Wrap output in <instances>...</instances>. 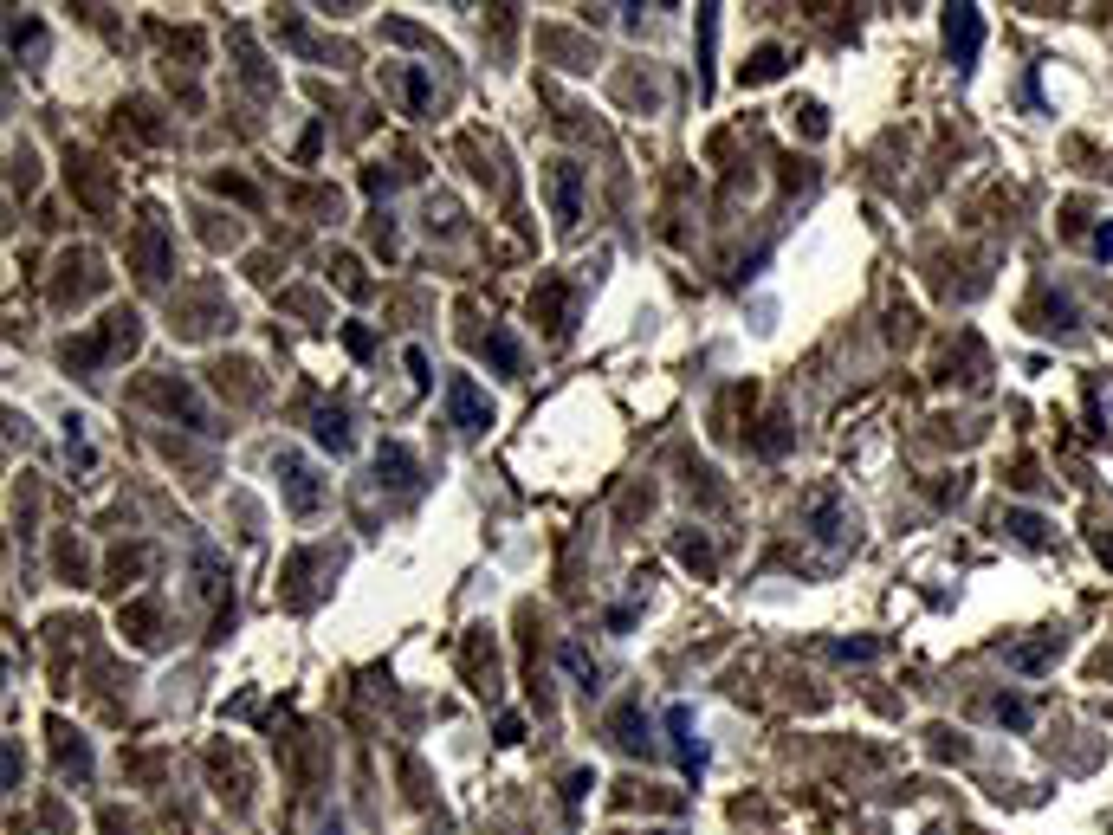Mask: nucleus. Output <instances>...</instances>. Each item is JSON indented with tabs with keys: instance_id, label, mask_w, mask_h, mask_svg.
I'll return each mask as SVG.
<instances>
[{
	"instance_id": "9d476101",
	"label": "nucleus",
	"mask_w": 1113,
	"mask_h": 835,
	"mask_svg": "<svg viewBox=\"0 0 1113 835\" xmlns=\"http://www.w3.org/2000/svg\"><path fill=\"white\" fill-rule=\"evenodd\" d=\"M486 363L499 369V376H518V369H525V344H518L512 331H486Z\"/></svg>"
},
{
	"instance_id": "f257e3e1",
	"label": "nucleus",
	"mask_w": 1113,
	"mask_h": 835,
	"mask_svg": "<svg viewBox=\"0 0 1113 835\" xmlns=\"http://www.w3.org/2000/svg\"><path fill=\"white\" fill-rule=\"evenodd\" d=\"M945 52H952V72L971 78L984 52V7H952L945 13Z\"/></svg>"
},
{
	"instance_id": "a211bd4d",
	"label": "nucleus",
	"mask_w": 1113,
	"mask_h": 835,
	"mask_svg": "<svg viewBox=\"0 0 1113 835\" xmlns=\"http://www.w3.org/2000/svg\"><path fill=\"white\" fill-rule=\"evenodd\" d=\"M615 738H622V745H641V738H648V725H641V706H622V713H615Z\"/></svg>"
},
{
	"instance_id": "423d86ee",
	"label": "nucleus",
	"mask_w": 1113,
	"mask_h": 835,
	"mask_svg": "<svg viewBox=\"0 0 1113 835\" xmlns=\"http://www.w3.org/2000/svg\"><path fill=\"white\" fill-rule=\"evenodd\" d=\"M809 531H816V544H829V551L848 544V512H842L835 492H816V499H809Z\"/></svg>"
},
{
	"instance_id": "393cba45",
	"label": "nucleus",
	"mask_w": 1113,
	"mask_h": 835,
	"mask_svg": "<svg viewBox=\"0 0 1113 835\" xmlns=\"http://www.w3.org/2000/svg\"><path fill=\"white\" fill-rule=\"evenodd\" d=\"M518 738H525V719L505 713V719H499V745H518Z\"/></svg>"
},
{
	"instance_id": "5701e85b",
	"label": "nucleus",
	"mask_w": 1113,
	"mask_h": 835,
	"mask_svg": "<svg viewBox=\"0 0 1113 835\" xmlns=\"http://www.w3.org/2000/svg\"><path fill=\"white\" fill-rule=\"evenodd\" d=\"M343 344H350V357H369V350H376V337H369L363 324H343Z\"/></svg>"
},
{
	"instance_id": "f03ea898",
	"label": "nucleus",
	"mask_w": 1113,
	"mask_h": 835,
	"mask_svg": "<svg viewBox=\"0 0 1113 835\" xmlns=\"http://www.w3.org/2000/svg\"><path fill=\"white\" fill-rule=\"evenodd\" d=\"M447 415L460 434H486L492 421H499V408H492V395L479 389L473 376H447Z\"/></svg>"
},
{
	"instance_id": "6ab92c4d",
	"label": "nucleus",
	"mask_w": 1113,
	"mask_h": 835,
	"mask_svg": "<svg viewBox=\"0 0 1113 835\" xmlns=\"http://www.w3.org/2000/svg\"><path fill=\"white\" fill-rule=\"evenodd\" d=\"M874 654H881V641H835V661H874Z\"/></svg>"
},
{
	"instance_id": "4468645a",
	"label": "nucleus",
	"mask_w": 1113,
	"mask_h": 835,
	"mask_svg": "<svg viewBox=\"0 0 1113 835\" xmlns=\"http://www.w3.org/2000/svg\"><path fill=\"white\" fill-rule=\"evenodd\" d=\"M712 39H719V7H699V52H706V72H699V91H712Z\"/></svg>"
},
{
	"instance_id": "4be33fe9",
	"label": "nucleus",
	"mask_w": 1113,
	"mask_h": 835,
	"mask_svg": "<svg viewBox=\"0 0 1113 835\" xmlns=\"http://www.w3.org/2000/svg\"><path fill=\"white\" fill-rule=\"evenodd\" d=\"M589 790H596V771H570V790H563V803L576 810V803H583Z\"/></svg>"
},
{
	"instance_id": "f8f14e48",
	"label": "nucleus",
	"mask_w": 1113,
	"mask_h": 835,
	"mask_svg": "<svg viewBox=\"0 0 1113 835\" xmlns=\"http://www.w3.org/2000/svg\"><path fill=\"white\" fill-rule=\"evenodd\" d=\"M1055 654H1062V641L1042 635V641H1023V648H1010V667H1016V674H1042V667H1049Z\"/></svg>"
},
{
	"instance_id": "f3484780",
	"label": "nucleus",
	"mask_w": 1113,
	"mask_h": 835,
	"mask_svg": "<svg viewBox=\"0 0 1113 835\" xmlns=\"http://www.w3.org/2000/svg\"><path fill=\"white\" fill-rule=\"evenodd\" d=\"M143 266H149V279H162V272H169V246H162L156 227L143 234Z\"/></svg>"
},
{
	"instance_id": "b1692460",
	"label": "nucleus",
	"mask_w": 1113,
	"mask_h": 835,
	"mask_svg": "<svg viewBox=\"0 0 1113 835\" xmlns=\"http://www.w3.org/2000/svg\"><path fill=\"white\" fill-rule=\"evenodd\" d=\"M680 557H686V564H693V570H712V551H706V544H693V538L680 544Z\"/></svg>"
},
{
	"instance_id": "aec40b11",
	"label": "nucleus",
	"mask_w": 1113,
	"mask_h": 835,
	"mask_svg": "<svg viewBox=\"0 0 1113 835\" xmlns=\"http://www.w3.org/2000/svg\"><path fill=\"white\" fill-rule=\"evenodd\" d=\"M402 363H408V376H415V389H428V382H434V376H428V350H421V344H408Z\"/></svg>"
},
{
	"instance_id": "9b49d317",
	"label": "nucleus",
	"mask_w": 1113,
	"mask_h": 835,
	"mask_svg": "<svg viewBox=\"0 0 1113 835\" xmlns=\"http://www.w3.org/2000/svg\"><path fill=\"white\" fill-rule=\"evenodd\" d=\"M1003 531H1010L1016 544H1029V551H1036V544H1049V518H1042V512H1023V505H1010V512H1003Z\"/></svg>"
},
{
	"instance_id": "ddd939ff",
	"label": "nucleus",
	"mask_w": 1113,
	"mask_h": 835,
	"mask_svg": "<svg viewBox=\"0 0 1113 835\" xmlns=\"http://www.w3.org/2000/svg\"><path fill=\"white\" fill-rule=\"evenodd\" d=\"M991 713H997V725L1003 732H1029V725H1036V706L1023 700V693H997L991 700Z\"/></svg>"
},
{
	"instance_id": "2eb2a0df",
	"label": "nucleus",
	"mask_w": 1113,
	"mask_h": 835,
	"mask_svg": "<svg viewBox=\"0 0 1113 835\" xmlns=\"http://www.w3.org/2000/svg\"><path fill=\"white\" fill-rule=\"evenodd\" d=\"M777 72H783V52H777V46H758V52H751V65H745L751 85H771Z\"/></svg>"
},
{
	"instance_id": "a878e982",
	"label": "nucleus",
	"mask_w": 1113,
	"mask_h": 835,
	"mask_svg": "<svg viewBox=\"0 0 1113 835\" xmlns=\"http://www.w3.org/2000/svg\"><path fill=\"white\" fill-rule=\"evenodd\" d=\"M1101 564H1113V531H1101Z\"/></svg>"
},
{
	"instance_id": "20e7f679",
	"label": "nucleus",
	"mask_w": 1113,
	"mask_h": 835,
	"mask_svg": "<svg viewBox=\"0 0 1113 835\" xmlns=\"http://www.w3.org/2000/svg\"><path fill=\"white\" fill-rule=\"evenodd\" d=\"M667 738H673V764H680V777H706V738H699V725H693V706H680L673 700L667 706Z\"/></svg>"
},
{
	"instance_id": "1a4fd4ad",
	"label": "nucleus",
	"mask_w": 1113,
	"mask_h": 835,
	"mask_svg": "<svg viewBox=\"0 0 1113 835\" xmlns=\"http://www.w3.org/2000/svg\"><path fill=\"white\" fill-rule=\"evenodd\" d=\"M311 434H318V447H331V454H350V415L343 408H318V421H311Z\"/></svg>"
},
{
	"instance_id": "39448f33",
	"label": "nucleus",
	"mask_w": 1113,
	"mask_h": 835,
	"mask_svg": "<svg viewBox=\"0 0 1113 835\" xmlns=\"http://www.w3.org/2000/svg\"><path fill=\"white\" fill-rule=\"evenodd\" d=\"M551 214H557V227L583 221V169H576L570 156L551 162Z\"/></svg>"
},
{
	"instance_id": "7ed1b4c3",
	"label": "nucleus",
	"mask_w": 1113,
	"mask_h": 835,
	"mask_svg": "<svg viewBox=\"0 0 1113 835\" xmlns=\"http://www.w3.org/2000/svg\"><path fill=\"white\" fill-rule=\"evenodd\" d=\"M272 473L285 479V505H292L298 518H311L324 505V486H318V467H311L305 454H292V447H285V454H272Z\"/></svg>"
},
{
	"instance_id": "dca6fc26",
	"label": "nucleus",
	"mask_w": 1113,
	"mask_h": 835,
	"mask_svg": "<svg viewBox=\"0 0 1113 835\" xmlns=\"http://www.w3.org/2000/svg\"><path fill=\"white\" fill-rule=\"evenodd\" d=\"M402 98H408V111H428V98H434V78L421 72V65H408V78H402Z\"/></svg>"
},
{
	"instance_id": "6e6552de",
	"label": "nucleus",
	"mask_w": 1113,
	"mask_h": 835,
	"mask_svg": "<svg viewBox=\"0 0 1113 835\" xmlns=\"http://www.w3.org/2000/svg\"><path fill=\"white\" fill-rule=\"evenodd\" d=\"M557 661H563V674H570L583 693H596V687H602V667H596V654H589L583 641H563V648H557Z\"/></svg>"
},
{
	"instance_id": "412c9836",
	"label": "nucleus",
	"mask_w": 1113,
	"mask_h": 835,
	"mask_svg": "<svg viewBox=\"0 0 1113 835\" xmlns=\"http://www.w3.org/2000/svg\"><path fill=\"white\" fill-rule=\"evenodd\" d=\"M1088 253L1101 259V266H1113V221H1101V227L1088 234Z\"/></svg>"
},
{
	"instance_id": "0eeeda50",
	"label": "nucleus",
	"mask_w": 1113,
	"mask_h": 835,
	"mask_svg": "<svg viewBox=\"0 0 1113 835\" xmlns=\"http://www.w3.org/2000/svg\"><path fill=\"white\" fill-rule=\"evenodd\" d=\"M376 479H389V486H415L421 467H415V454H408L402 441H382L376 447Z\"/></svg>"
}]
</instances>
